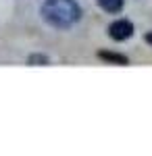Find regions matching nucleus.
I'll list each match as a JSON object with an SVG mask.
<instances>
[{"label":"nucleus","instance_id":"1","mask_svg":"<svg viewBox=\"0 0 152 156\" xmlns=\"http://www.w3.org/2000/svg\"><path fill=\"white\" fill-rule=\"evenodd\" d=\"M40 15L50 27L69 29L81 19V9L75 0H44Z\"/></svg>","mask_w":152,"mask_h":156},{"label":"nucleus","instance_id":"2","mask_svg":"<svg viewBox=\"0 0 152 156\" xmlns=\"http://www.w3.org/2000/svg\"><path fill=\"white\" fill-rule=\"evenodd\" d=\"M133 23L131 21H127V19H119V21H115V23H110V27H108V36L113 37L115 42H125V40H129V37L133 36Z\"/></svg>","mask_w":152,"mask_h":156},{"label":"nucleus","instance_id":"3","mask_svg":"<svg viewBox=\"0 0 152 156\" xmlns=\"http://www.w3.org/2000/svg\"><path fill=\"white\" fill-rule=\"evenodd\" d=\"M98 56L106 62H115V65H127L129 60L127 56H123V54H119V52H106V50H100L98 52Z\"/></svg>","mask_w":152,"mask_h":156},{"label":"nucleus","instance_id":"4","mask_svg":"<svg viewBox=\"0 0 152 156\" xmlns=\"http://www.w3.org/2000/svg\"><path fill=\"white\" fill-rule=\"evenodd\" d=\"M125 0H98V6L106 12H119L123 9Z\"/></svg>","mask_w":152,"mask_h":156},{"label":"nucleus","instance_id":"5","mask_svg":"<svg viewBox=\"0 0 152 156\" xmlns=\"http://www.w3.org/2000/svg\"><path fill=\"white\" fill-rule=\"evenodd\" d=\"M27 65H40V67H46V65H50V60H48V56H44V54H31L29 58H27Z\"/></svg>","mask_w":152,"mask_h":156},{"label":"nucleus","instance_id":"6","mask_svg":"<svg viewBox=\"0 0 152 156\" xmlns=\"http://www.w3.org/2000/svg\"><path fill=\"white\" fill-rule=\"evenodd\" d=\"M144 40H146L148 44H152V31H150V34H146V37H144Z\"/></svg>","mask_w":152,"mask_h":156}]
</instances>
